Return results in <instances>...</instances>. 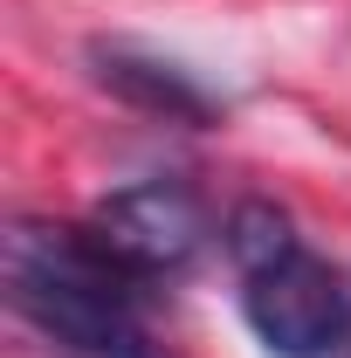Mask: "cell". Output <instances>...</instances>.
Here are the masks:
<instances>
[{"label":"cell","instance_id":"277c9868","mask_svg":"<svg viewBox=\"0 0 351 358\" xmlns=\"http://www.w3.org/2000/svg\"><path fill=\"white\" fill-rule=\"evenodd\" d=\"M96 83L110 96H124L152 117H173V124H214V96L193 83L186 69L159 62V55H138V48H96Z\"/></svg>","mask_w":351,"mask_h":358},{"label":"cell","instance_id":"6da1fadb","mask_svg":"<svg viewBox=\"0 0 351 358\" xmlns=\"http://www.w3.org/2000/svg\"><path fill=\"white\" fill-rule=\"evenodd\" d=\"M0 275L14 310L83 358H173L131 310V268H117L89 227L14 221L0 241Z\"/></svg>","mask_w":351,"mask_h":358},{"label":"cell","instance_id":"5b68a950","mask_svg":"<svg viewBox=\"0 0 351 358\" xmlns=\"http://www.w3.org/2000/svg\"><path fill=\"white\" fill-rule=\"evenodd\" d=\"M220 241H227V255H234L241 275H262V268H282L289 255H303L296 227H289V214L275 200H241L227 214V227H220Z\"/></svg>","mask_w":351,"mask_h":358},{"label":"cell","instance_id":"3957f363","mask_svg":"<svg viewBox=\"0 0 351 358\" xmlns=\"http://www.w3.org/2000/svg\"><path fill=\"white\" fill-rule=\"evenodd\" d=\"M241 310H248V331L275 358H324L351 338V296L338 282V268L317 255H289L282 268L248 275Z\"/></svg>","mask_w":351,"mask_h":358},{"label":"cell","instance_id":"7a4b0ae2","mask_svg":"<svg viewBox=\"0 0 351 358\" xmlns=\"http://www.w3.org/2000/svg\"><path fill=\"white\" fill-rule=\"evenodd\" d=\"M83 227L96 234V248L117 268H131V275H173V268H186L200 255L207 207L179 179H145V186H117L110 200H96V214Z\"/></svg>","mask_w":351,"mask_h":358}]
</instances>
